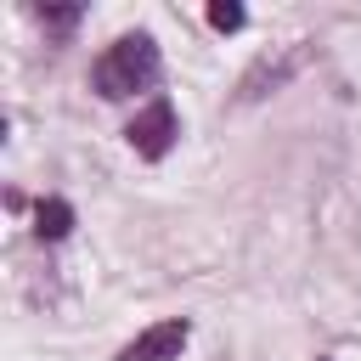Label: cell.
I'll use <instances>...</instances> for the list:
<instances>
[{
  "instance_id": "5",
  "label": "cell",
  "mask_w": 361,
  "mask_h": 361,
  "mask_svg": "<svg viewBox=\"0 0 361 361\" xmlns=\"http://www.w3.org/2000/svg\"><path fill=\"white\" fill-rule=\"evenodd\" d=\"M209 23H214L220 34H237V28H243V6H231V0H220V6H209Z\"/></svg>"
},
{
  "instance_id": "2",
  "label": "cell",
  "mask_w": 361,
  "mask_h": 361,
  "mask_svg": "<svg viewBox=\"0 0 361 361\" xmlns=\"http://www.w3.org/2000/svg\"><path fill=\"white\" fill-rule=\"evenodd\" d=\"M130 147L141 152V158H164L169 147H175V135H180V118H175V107L158 96V102H147L135 118H130Z\"/></svg>"
},
{
  "instance_id": "4",
  "label": "cell",
  "mask_w": 361,
  "mask_h": 361,
  "mask_svg": "<svg viewBox=\"0 0 361 361\" xmlns=\"http://www.w3.org/2000/svg\"><path fill=\"white\" fill-rule=\"evenodd\" d=\"M34 231H39L45 243H62V237L73 231V203H62V197H45V203H39V214H34Z\"/></svg>"
},
{
  "instance_id": "6",
  "label": "cell",
  "mask_w": 361,
  "mask_h": 361,
  "mask_svg": "<svg viewBox=\"0 0 361 361\" xmlns=\"http://www.w3.org/2000/svg\"><path fill=\"white\" fill-rule=\"evenodd\" d=\"M39 17H45V28H51V34H68V28L79 23V6H45Z\"/></svg>"
},
{
  "instance_id": "3",
  "label": "cell",
  "mask_w": 361,
  "mask_h": 361,
  "mask_svg": "<svg viewBox=\"0 0 361 361\" xmlns=\"http://www.w3.org/2000/svg\"><path fill=\"white\" fill-rule=\"evenodd\" d=\"M186 338H192V322H158V327H147V333H135L113 361H175L180 350H186Z\"/></svg>"
},
{
  "instance_id": "1",
  "label": "cell",
  "mask_w": 361,
  "mask_h": 361,
  "mask_svg": "<svg viewBox=\"0 0 361 361\" xmlns=\"http://www.w3.org/2000/svg\"><path fill=\"white\" fill-rule=\"evenodd\" d=\"M158 45H152V34H124V39H113L102 56H96V68H90V85L107 96V102H124V96H135V90H152L158 85Z\"/></svg>"
}]
</instances>
